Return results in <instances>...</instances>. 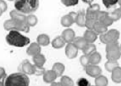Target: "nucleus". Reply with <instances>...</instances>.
Returning <instances> with one entry per match:
<instances>
[{"label":"nucleus","mask_w":121,"mask_h":86,"mask_svg":"<svg viewBox=\"0 0 121 86\" xmlns=\"http://www.w3.org/2000/svg\"><path fill=\"white\" fill-rule=\"evenodd\" d=\"M35 65L31 64L29 60H24L21 62V64L18 66V70L19 72H22L27 75H35Z\"/></svg>","instance_id":"0eeeda50"},{"label":"nucleus","mask_w":121,"mask_h":86,"mask_svg":"<svg viewBox=\"0 0 121 86\" xmlns=\"http://www.w3.org/2000/svg\"><path fill=\"white\" fill-rule=\"evenodd\" d=\"M3 28L5 30H17V31H22L25 33H28L30 31V27L27 26V24L25 22L18 21L13 19L6 20L3 23Z\"/></svg>","instance_id":"20e7f679"},{"label":"nucleus","mask_w":121,"mask_h":86,"mask_svg":"<svg viewBox=\"0 0 121 86\" xmlns=\"http://www.w3.org/2000/svg\"><path fill=\"white\" fill-rule=\"evenodd\" d=\"M94 32H96L97 35H101V34H104L108 30V27L105 26L103 24H101L99 21H96V24L94 25V27H93V30Z\"/></svg>","instance_id":"cd10ccee"},{"label":"nucleus","mask_w":121,"mask_h":86,"mask_svg":"<svg viewBox=\"0 0 121 86\" xmlns=\"http://www.w3.org/2000/svg\"><path fill=\"white\" fill-rule=\"evenodd\" d=\"M60 83L63 86H74L73 80L68 75H62L61 76Z\"/></svg>","instance_id":"2f4dec72"},{"label":"nucleus","mask_w":121,"mask_h":86,"mask_svg":"<svg viewBox=\"0 0 121 86\" xmlns=\"http://www.w3.org/2000/svg\"><path fill=\"white\" fill-rule=\"evenodd\" d=\"M30 79L22 72H16L7 75L4 80V86H29Z\"/></svg>","instance_id":"7ed1b4c3"},{"label":"nucleus","mask_w":121,"mask_h":86,"mask_svg":"<svg viewBox=\"0 0 121 86\" xmlns=\"http://www.w3.org/2000/svg\"><path fill=\"white\" fill-rule=\"evenodd\" d=\"M96 51V46L94 43H87L86 46L82 49L83 54L86 55V56H90L91 53Z\"/></svg>","instance_id":"c756f323"},{"label":"nucleus","mask_w":121,"mask_h":86,"mask_svg":"<svg viewBox=\"0 0 121 86\" xmlns=\"http://www.w3.org/2000/svg\"><path fill=\"white\" fill-rule=\"evenodd\" d=\"M101 62V55L97 51L94 52L89 56V62L91 65H98Z\"/></svg>","instance_id":"393cba45"},{"label":"nucleus","mask_w":121,"mask_h":86,"mask_svg":"<svg viewBox=\"0 0 121 86\" xmlns=\"http://www.w3.org/2000/svg\"><path fill=\"white\" fill-rule=\"evenodd\" d=\"M80 63L82 66L83 67H86V66H88L90 64L89 62V56H86V55L83 54L82 56L80 57Z\"/></svg>","instance_id":"e433bc0d"},{"label":"nucleus","mask_w":121,"mask_h":86,"mask_svg":"<svg viewBox=\"0 0 121 86\" xmlns=\"http://www.w3.org/2000/svg\"><path fill=\"white\" fill-rule=\"evenodd\" d=\"M50 43L54 48H55V49H59V48H64L66 43L64 42V40L63 39L61 36H57L56 38H54V39L52 40V42H51Z\"/></svg>","instance_id":"b1692460"},{"label":"nucleus","mask_w":121,"mask_h":86,"mask_svg":"<svg viewBox=\"0 0 121 86\" xmlns=\"http://www.w3.org/2000/svg\"><path fill=\"white\" fill-rule=\"evenodd\" d=\"M32 62L34 63L33 65H35V67H37V68H43L44 65H45V62H46V58H45V55L40 53L39 54L32 57Z\"/></svg>","instance_id":"ddd939ff"},{"label":"nucleus","mask_w":121,"mask_h":86,"mask_svg":"<svg viewBox=\"0 0 121 86\" xmlns=\"http://www.w3.org/2000/svg\"><path fill=\"white\" fill-rule=\"evenodd\" d=\"M40 53H41V46H40L37 43H31L27 47L26 53L29 56L33 57Z\"/></svg>","instance_id":"4468645a"},{"label":"nucleus","mask_w":121,"mask_h":86,"mask_svg":"<svg viewBox=\"0 0 121 86\" xmlns=\"http://www.w3.org/2000/svg\"><path fill=\"white\" fill-rule=\"evenodd\" d=\"M36 43H38L40 46H48L50 43V38L48 35L46 34H40L37 36L36 38Z\"/></svg>","instance_id":"f3484780"},{"label":"nucleus","mask_w":121,"mask_h":86,"mask_svg":"<svg viewBox=\"0 0 121 86\" xmlns=\"http://www.w3.org/2000/svg\"><path fill=\"white\" fill-rule=\"evenodd\" d=\"M72 43L78 50H82L83 48L86 46V44H87L88 43L86 41V39H85L83 37L78 36V37H75L74 40L73 41Z\"/></svg>","instance_id":"a211bd4d"},{"label":"nucleus","mask_w":121,"mask_h":86,"mask_svg":"<svg viewBox=\"0 0 121 86\" xmlns=\"http://www.w3.org/2000/svg\"><path fill=\"white\" fill-rule=\"evenodd\" d=\"M0 9L3 11V12H5L8 10V4L4 0H0Z\"/></svg>","instance_id":"58836bf2"},{"label":"nucleus","mask_w":121,"mask_h":86,"mask_svg":"<svg viewBox=\"0 0 121 86\" xmlns=\"http://www.w3.org/2000/svg\"><path fill=\"white\" fill-rule=\"evenodd\" d=\"M50 86H63L60 82H53L50 84Z\"/></svg>","instance_id":"a19ab883"},{"label":"nucleus","mask_w":121,"mask_h":86,"mask_svg":"<svg viewBox=\"0 0 121 86\" xmlns=\"http://www.w3.org/2000/svg\"><path fill=\"white\" fill-rule=\"evenodd\" d=\"M119 63H118V61H112V60H107V62H105V70H107L108 72H110L115 68V67L119 66Z\"/></svg>","instance_id":"7c9ffc66"},{"label":"nucleus","mask_w":121,"mask_h":86,"mask_svg":"<svg viewBox=\"0 0 121 86\" xmlns=\"http://www.w3.org/2000/svg\"><path fill=\"white\" fill-rule=\"evenodd\" d=\"M111 80L115 84L121 83V67L120 66L115 67L111 71Z\"/></svg>","instance_id":"6ab92c4d"},{"label":"nucleus","mask_w":121,"mask_h":86,"mask_svg":"<svg viewBox=\"0 0 121 86\" xmlns=\"http://www.w3.org/2000/svg\"></svg>","instance_id":"09e8293b"},{"label":"nucleus","mask_w":121,"mask_h":86,"mask_svg":"<svg viewBox=\"0 0 121 86\" xmlns=\"http://www.w3.org/2000/svg\"><path fill=\"white\" fill-rule=\"evenodd\" d=\"M96 21L100 22L105 26H106V27L110 26L114 23V21H112L110 16H109L108 12H104V11L98 12L97 16H96Z\"/></svg>","instance_id":"1a4fd4ad"},{"label":"nucleus","mask_w":121,"mask_h":86,"mask_svg":"<svg viewBox=\"0 0 121 86\" xmlns=\"http://www.w3.org/2000/svg\"><path fill=\"white\" fill-rule=\"evenodd\" d=\"M120 53H121V44H120Z\"/></svg>","instance_id":"49530a36"},{"label":"nucleus","mask_w":121,"mask_h":86,"mask_svg":"<svg viewBox=\"0 0 121 86\" xmlns=\"http://www.w3.org/2000/svg\"><path fill=\"white\" fill-rule=\"evenodd\" d=\"M7 77L6 70L3 67H0V81L4 82L5 78Z\"/></svg>","instance_id":"4c0bfd02"},{"label":"nucleus","mask_w":121,"mask_h":86,"mask_svg":"<svg viewBox=\"0 0 121 86\" xmlns=\"http://www.w3.org/2000/svg\"><path fill=\"white\" fill-rule=\"evenodd\" d=\"M96 21L93 19H86L85 20V27H86L87 30H93L94 25L96 24Z\"/></svg>","instance_id":"72a5a7b5"},{"label":"nucleus","mask_w":121,"mask_h":86,"mask_svg":"<svg viewBox=\"0 0 121 86\" xmlns=\"http://www.w3.org/2000/svg\"><path fill=\"white\" fill-rule=\"evenodd\" d=\"M82 37L86 39V41L88 43H93L94 42L96 41L97 38H98V35L96 32H94V30H86Z\"/></svg>","instance_id":"2eb2a0df"},{"label":"nucleus","mask_w":121,"mask_h":86,"mask_svg":"<svg viewBox=\"0 0 121 86\" xmlns=\"http://www.w3.org/2000/svg\"><path fill=\"white\" fill-rule=\"evenodd\" d=\"M52 70L57 75V77L62 76L65 70V66L62 62H55L52 66Z\"/></svg>","instance_id":"aec40b11"},{"label":"nucleus","mask_w":121,"mask_h":86,"mask_svg":"<svg viewBox=\"0 0 121 86\" xmlns=\"http://www.w3.org/2000/svg\"><path fill=\"white\" fill-rule=\"evenodd\" d=\"M79 0H61V3L65 7H73L78 3Z\"/></svg>","instance_id":"c9c22d12"},{"label":"nucleus","mask_w":121,"mask_h":86,"mask_svg":"<svg viewBox=\"0 0 121 86\" xmlns=\"http://www.w3.org/2000/svg\"><path fill=\"white\" fill-rule=\"evenodd\" d=\"M38 22V19L37 16L34 14H29L26 17V23L27 24V26L29 27H34L37 25Z\"/></svg>","instance_id":"a878e982"},{"label":"nucleus","mask_w":121,"mask_h":86,"mask_svg":"<svg viewBox=\"0 0 121 86\" xmlns=\"http://www.w3.org/2000/svg\"><path fill=\"white\" fill-rule=\"evenodd\" d=\"M84 68L86 75L91 77H93V78H96V77L99 76L100 75H101L102 70L98 65H91V64H89V65L86 66Z\"/></svg>","instance_id":"9d476101"},{"label":"nucleus","mask_w":121,"mask_h":86,"mask_svg":"<svg viewBox=\"0 0 121 86\" xmlns=\"http://www.w3.org/2000/svg\"><path fill=\"white\" fill-rule=\"evenodd\" d=\"M60 22H61V25H62L64 27L69 28L71 26H73L75 23V20L73 19L69 14H67L62 16Z\"/></svg>","instance_id":"412c9836"},{"label":"nucleus","mask_w":121,"mask_h":86,"mask_svg":"<svg viewBox=\"0 0 121 86\" xmlns=\"http://www.w3.org/2000/svg\"><path fill=\"white\" fill-rule=\"evenodd\" d=\"M3 11H2V10L1 9H0V17H1V16H2V15H3Z\"/></svg>","instance_id":"a18cd8bd"},{"label":"nucleus","mask_w":121,"mask_h":86,"mask_svg":"<svg viewBox=\"0 0 121 86\" xmlns=\"http://www.w3.org/2000/svg\"><path fill=\"white\" fill-rule=\"evenodd\" d=\"M61 37H62V39L64 40V42H65L66 43H73L75 37H76V34H75L74 30H73V29L67 28L62 32Z\"/></svg>","instance_id":"9b49d317"},{"label":"nucleus","mask_w":121,"mask_h":86,"mask_svg":"<svg viewBox=\"0 0 121 86\" xmlns=\"http://www.w3.org/2000/svg\"><path fill=\"white\" fill-rule=\"evenodd\" d=\"M94 1V0H82V2L87 3V4H91V3Z\"/></svg>","instance_id":"79ce46f5"},{"label":"nucleus","mask_w":121,"mask_h":86,"mask_svg":"<svg viewBox=\"0 0 121 86\" xmlns=\"http://www.w3.org/2000/svg\"><path fill=\"white\" fill-rule=\"evenodd\" d=\"M0 86H4V82L0 81Z\"/></svg>","instance_id":"37998d69"},{"label":"nucleus","mask_w":121,"mask_h":86,"mask_svg":"<svg viewBox=\"0 0 121 86\" xmlns=\"http://www.w3.org/2000/svg\"><path fill=\"white\" fill-rule=\"evenodd\" d=\"M108 15L114 22L119 21L121 18V8H116V9H115L111 12H108Z\"/></svg>","instance_id":"c85d7f7f"},{"label":"nucleus","mask_w":121,"mask_h":86,"mask_svg":"<svg viewBox=\"0 0 121 86\" xmlns=\"http://www.w3.org/2000/svg\"><path fill=\"white\" fill-rule=\"evenodd\" d=\"M102 3H103L104 6H105L107 9H109V8H112V7L118 4V0H102Z\"/></svg>","instance_id":"473e14b6"},{"label":"nucleus","mask_w":121,"mask_h":86,"mask_svg":"<svg viewBox=\"0 0 121 86\" xmlns=\"http://www.w3.org/2000/svg\"><path fill=\"white\" fill-rule=\"evenodd\" d=\"M118 4L120 5V7L121 8V0H118Z\"/></svg>","instance_id":"c03bdc74"},{"label":"nucleus","mask_w":121,"mask_h":86,"mask_svg":"<svg viewBox=\"0 0 121 86\" xmlns=\"http://www.w3.org/2000/svg\"><path fill=\"white\" fill-rule=\"evenodd\" d=\"M45 68H37V67H35V75H43V74L45 73Z\"/></svg>","instance_id":"ea45409f"},{"label":"nucleus","mask_w":121,"mask_h":86,"mask_svg":"<svg viewBox=\"0 0 121 86\" xmlns=\"http://www.w3.org/2000/svg\"><path fill=\"white\" fill-rule=\"evenodd\" d=\"M85 12L83 10L79 11L77 13V16L75 18V24H77L80 27H84L85 26Z\"/></svg>","instance_id":"5701e85b"},{"label":"nucleus","mask_w":121,"mask_h":86,"mask_svg":"<svg viewBox=\"0 0 121 86\" xmlns=\"http://www.w3.org/2000/svg\"><path fill=\"white\" fill-rule=\"evenodd\" d=\"M108 83L107 77L103 75H100L95 78V86H107Z\"/></svg>","instance_id":"bb28decb"},{"label":"nucleus","mask_w":121,"mask_h":86,"mask_svg":"<svg viewBox=\"0 0 121 86\" xmlns=\"http://www.w3.org/2000/svg\"><path fill=\"white\" fill-rule=\"evenodd\" d=\"M100 11V7L99 4L95 3V4H91L86 9V12H85V17L86 19H93L96 21V16L98 12Z\"/></svg>","instance_id":"6e6552de"},{"label":"nucleus","mask_w":121,"mask_h":86,"mask_svg":"<svg viewBox=\"0 0 121 86\" xmlns=\"http://www.w3.org/2000/svg\"><path fill=\"white\" fill-rule=\"evenodd\" d=\"M120 36V33L116 29H111L108 30L105 33L100 35V40L104 44H108L110 43L116 42L119 40Z\"/></svg>","instance_id":"423d86ee"},{"label":"nucleus","mask_w":121,"mask_h":86,"mask_svg":"<svg viewBox=\"0 0 121 86\" xmlns=\"http://www.w3.org/2000/svg\"><path fill=\"white\" fill-rule=\"evenodd\" d=\"M5 39L8 44L17 48H23L30 43V39L22 35L21 32L17 30H10L6 35Z\"/></svg>","instance_id":"f257e3e1"},{"label":"nucleus","mask_w":121,"mask_h":86,"mask_svg":"<svg viewBox=\"0 0 121 86\" xmlns=\"http://www.w3.org/2000/svg\"><path fill=\"white\" fill-rule=\"evenodd\" d=\"M105 53H106V59L112 61H118L121 57L120 51V44L119 42H113L106 44L105 47Z\"/></svg>","instance_id":"39448f33"},{"label":"nucleus","mask_w":121,"mask_h":86,"mask_svg":"<svg viewBox=\"0 0 121 86\" xmlns=\"http://www.w3.org/2000/svg\"><path fill=\"white\" fill-rule=\"evenodd\" d=\"M78 54V49L72 43H67L65 47V55L68 58L73 59Z\"/></svg>","instance_id":"f8f14e48"},{"label":"nucleus","mask_w":121,"mask_h":86,"mask_svg":"<svg viewBox=\"0 0 121 86\" xmlns=\"http://www.w3.org/2000/svg\"><path fill=\"white\" fill-rule=\"evenodd\" d=\"M57 78H58L57 75H56L52 70H45V73L43 74V80H44V82L46 84L53 83V82L55 81V80Z\"/></svg>","instance_id":"dca6fc26"},{"label":"nucleus","mask_w":121,"mask_h":86,"mask_svg":"<svg viewBox=\"0 0 121 86\" xmlns=\"http://www.w3.org/2000/svg\"><path fill=\"white\" fill-rule=\"evenodd\" d=\"M8 1H10V2H13V1H14V0H8Z\"/></svg>","instance_id":"de8ad7c7"},{"label":"nucleus","mask_w":121,"mask_h":86,"mask_svg":"<svg viewBox=\"0 0 121 86\" xmlns=\"http://www.w3.org/2000/svg\"><path fill=\"white\" fill-rule=\"evenodd\" d=\"M39 0H15L14 8L19 12L25 15L33 14L39 8Z\"/></svg>","instance_id":"f03ea898"},{"label":"nucleus","mask_w":121,"mask_h":86,"mask_svg":"<svg viewBox=\"0 0 121 86\" xmlns=\"http://www.w3.org/2000/svg\"><path fill=\"white\" fill-rule=\"evenodd\" d=\"M10 17H11V19L16 20V21H22V22H25L26 15L22 14V13L17 12V10H12L10 12Z\"/></svg>","instance_id":"4be33fe9"},{"label":"nucleus","mask_w":121,"mask_h":86,"mask_svg":"<svg viewBox=\"0 0 121 86\" xmlns=\"http://www.w3.org/2000/svg\"><path fill=\"white\" fill-rule=\"evenodd\" d=\"M77 86H91V84L87 79L82 77L77 80Z\"/></svg>","instance_id":"f704fd0d"}]
</instances>
